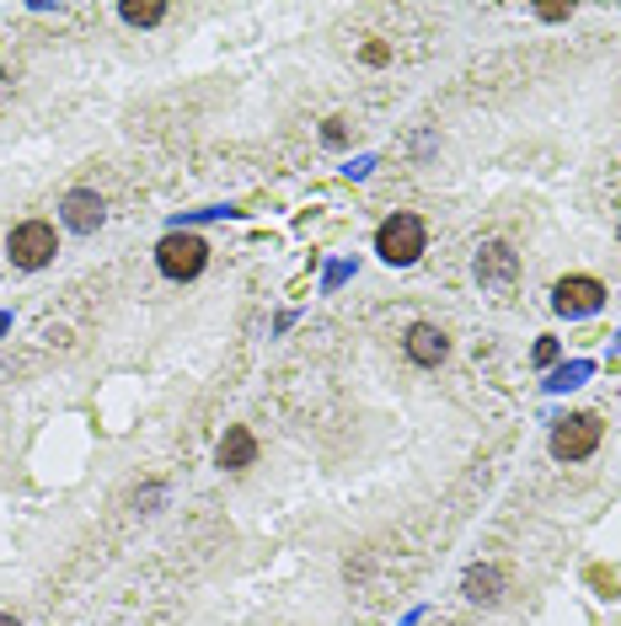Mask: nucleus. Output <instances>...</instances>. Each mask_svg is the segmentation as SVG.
Returning a JSON list of instances; mask_svg holds the SVG:
<instances>
[{"label":"nucleus","mask_w":621,"mask_h":626,"mask_svg":"<svg viewBox=\"0 0 621 626\" xmlns=\"http://www.w3.org/2000/svg\"><path fill=\"white\" fill-rule=\"evenodd\" d=\"M424 220L418 214H407L397 209L391 220H380V231H375V252L391 263V269H407V263H418V252H424Z\"/></svg>","instance_id":"obj_1"},{"label":"nucleus","mask_w":621,"mask_h":626,"mask_svg":"<svg viewBox=\"0 0 621 626\" xmlns=\"http://www.w3.org/2000/svg\"><path fill=\"white\" fill-rule=\"evenodd\" d=\"M6 252H11V263L17 269H49L54 263V252H60V236H54V225H43V220H28V225H17L11 241H6Z\"/></svg>","instance_id":"obj_2"},{"label":"nucleus","mask_w":621,"mask_h":626,"mask_svg":"<svg viewBox=\"0 0 621 626\" xmlns=\"http://www.w3.org/2000/svg\"><path fill=\"white\" fill-rule=\"evenodd\" d=\"M155 263H161V273H166V279H198V273H204V263H210V246H204L198 236L172 231V236L155 246Z\"/></svg>","instance_id":"obj_3"},{"label":"nucleus","mask_w":621,"mask_h":626,"mask_svg":"<svg viewBox=\"0 0 621 626\" xmlns=\"http://www.w3.org/2000/svg\"><path fill=\"white\" fill-rule=\"evenodd\" d=\"M594 445H600V417L594 413H573L552 428V455L558 461H584V455H594Z\"/></svg>","instance_id":"obj_4"},{"label":"nucleus","mask_w":621,"mask_h":626,"mask_svg":"<svg viewBox=\"0 0 621 626\" xmlns=\"http://www.w3.org/2000/svg\"><path fill=\"white\" fill-rule=\"evenodd\" d=\"M552 305H558V316H594L605 305V290L594 279H562L552 290Z\"/></svg>","instance_id":"obj_5"},{"label":"nucleus","mask_w":621,"mask_h":626,"mask_svg":"<svg viewBox=\"0 0 621 626\" xmlns=\"http://www.w3.org/2000/svg\"><path fill=\"white\" fill-rule=\"evenodd\" d=\"M450 354V337L439 327H429V322H418V327H407V359L413 364H424V370H435L439 359Z\"/></svg>","instance_id":"obj_6"},{"label":"nucleus","mask_w":621,"mask_h":626,"mask_svg":"<svg viewBox=\"0 0 621 626\" xmlns=\"http://www.w3.org/2000/svg\"><path fill=\"white\" fill-rule=\"evenodd\" d=\"M515 269H520V258H515L509 241H488V246L477 252V279H482V284H509Z\"/></svg>","instance_id":"obj_7"},{"label":"nucleus","mask_w":621,"mask_h":626,"mask_svg":"<svg viewBox=\"0 0 621 626\" xmlns=\"http://www.w3.org/2000/svg\"><path fill=\"white\" fill-rule=\"evenodd\" d=\"M252 461H257V440H252L242 423H236V428H225V440H220V450H215L220 472H242V466H252Z\"/></svg>","instance_id":"obj_8"},{"label":"nucleus","mask_w":621,"mask_h":626,"mask_svg":"<svg viewBox=\"0 0 621 626\" xmlns=\"http://www.w3.org/2000/svg\"><path fill=\"white\" fill-rule=\"evenodd\" d=\"M64 225H70V231H81V236H92L96 225H102V199L86 193V188L64 193Z\"/></svg>","instance_id":"obj_9"},{"label":"nucleus","mask_w":621,"mask_h":626,"mask_svg":"<svg viewBox=\"0 0 621 626\" xmlns=\"http://www.w3.org/2000/svg\"><path fill=\"white\" fill-rule=\"evenodd\" d=\"M498 589H503V567H471V573H466V595L471 599L493 605Z\"/></svg>","instance_id":"obj_10"},{"label":"nucleus","mask_w":621,"mask_h":626,"mask_svg":"<svg viewBox=\"0 0 621 626\" xmlns=\"http://www.w3.org/2000/svg\"><path fill=\"white\" fill-rule=\"evenodd\" d=\"M119 17H124L129 28H155V22L166 17V6H124Z\"/></svg>","instance_id":"obj_11"},{"label":"nucleus","mask_w":621,"mask_h":626,"mask_svg":"<svg viewBox=\"0 0 621 626\" xmlns=\"http://www.w3.org/2000/svg\"><path fill=\"white\" fill-rule=\"evenodd\" d=\"M579 381H584V364H568V370H558L552 386H579Z\"/></svg>","instance_id":"obj_12"},{"label":"nucleus","mask_w":621,"mask_h":626,"mask_svg":"<svg viewBox=\"0 0 621 626\" xmlns=\"http://www.w3.org/2000/svg\"><path fill=\"white\" fill-rule=\"evenodd\" d=\"M552 359H558V343H552V337H547V343H536V364H552Z\"/></svg>","instance_id":"obj_13"},{"label":"nucleus","mask_w":621,"mask_h":626,"mask_svg":"<svg viewBox=\"0 0 621 626\" xmlns=\"http://www.w3.org/2000/svg\"><path fill=\"white\" fill-rule=\"evenodd\" d=\"M0 626H22V622H11V616H0Z\"/></svg>","instance_id":"obj_14"},{"label":"nucleus","mask_w":621,"mask_h":626,"mask_svg":"<svg viewBox=\"0 0 621 626\" xmlns=\"http://www.w3.org/2000/svg\"><path fill=\"white\" fill-rule=\"evenodd\" d=\"M6 327H11V316H0V332H6Z\"/></svg>","instance_id":"obj_15"}]
</instances>
